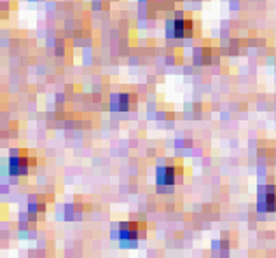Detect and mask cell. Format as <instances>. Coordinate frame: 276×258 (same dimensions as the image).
Instances as JSON below:
<instances>
[{
	"mask_svg": "<svg viewBox=\"0 0 276 258\" xmlns=\"http://www.w3.org/2000/svg\"><path fill=\"white\" fill-rule=\"evenodd\" d=\"M30 161L26 157H11L9 159V171L11 174H26Z\"/></svg>",
	"mask_w": 276,
	"mask_h": 258,
	"instance_id": "cell-1",
	"label": "cell"
},
{
	"mask_svg": "<svg viewBox=\"0 0 276 258\" xmlns=\"http://www.w3.org/2000/svg\"><path fill=\"white\" fill-rule=\"evenodd\" d=\"M159 185H173L175 181V170L173 168H159L158 170V176H156Z\"/></svg>",
	"mask_w": 276,
	"mask_h": 258,
	"instance_id": "cell-2",
	"label": "cell"
},
{
	"mask_svg": "<svg viewBox=\"0 0 276 258\" xmlns=\"http://www.w3.org/2000/svg\"><path fill=\"white\" fill-rule=\"evenodd\" d=\"M119 229V239L121 241H135L138 237V229L136 225H121Z\"/></svg>",
	"mask_w": 276,
	"mask_h": 258,
	"instance_id": "cell-3",
	"label": "cell"
}]
</instances>
